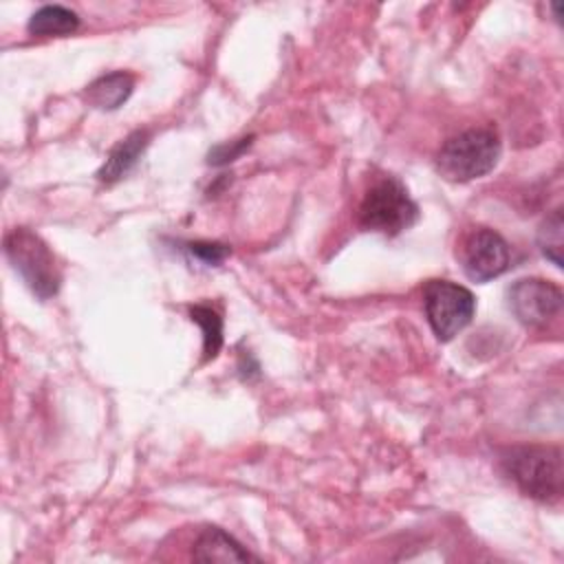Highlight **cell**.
Segmentation results:
<instances>
[{
	"label": "cell",
	"mask_w": 564,
	"mask_h": 564,
	"mask_svg": "<svg viewBox=\"0 0 564 564\" xmlns=\"http://www.w3.org/2000/svg\"><path fill=\"white\" fill-rule=\"evenodd\" d=\"M419 218V207L408 189L392 176L377 181L359 205V223L366 229L397 236L412 227Z\"/></svg>",
	"instance_id": "4"
},
{
	"label": "cell",
	"mask_w": 564,
	"mask_h": 564,
	"mask_svg": "<svg viewBox=\"0 0 564 564\" xmlns=\"http://www.w3.org/2000/svg\"><path fill=\"white\" fill-rule=\"evenodd\" d=\"M189 253L205 264H220L229 256V247L218 242H189Z\"/></svg>",
	"instance_id": "14"
},
{
	"label": "cell",
	"mask_w": 564,
	"mask_h": 564,
	"mask_svg": "<svg viewBox=\"0 0 564 564\" xmlns=\"http://www.w3.org/2000/svg\"><path fill=\"white\" fill-rule=\"evenodd\" d=\"M460 264L469 280L489 282L509 269V245L494 229H474L463 240Z\"/></svg>",
	"instance_id": "7"
},
{
	"label": "cell",
	"mask_w": 564,
	"mask_h": 564,
	"mask_svg": "<svg viewBox=\"0 0 564 564\" xmlns=\"http://www.w3.org/2000/svg\"><path fill=\"white\" fill-rule=\"evenodd\" d=\"M192 557L198 562H249L258 560L253 553H249L238 540H234L229 533H225L218 527H207L198 533Z\"/></svg>",
	"instance_id": "8"
},
{
	"label": "cell",
	"mask_w": 564,
	"mask_h": 564,
	"mask_svg": "<svg viewBox=\"0 0 564 564\" xmlns=\"http://www.w3.org/2000/svg\"><path fill=\"white\" fill-rule=\"evenodd\" d=\"M423 304L427 322L441 341L454 339L476 311L471 291L449 280H430L423 289Z\"/></svg>",
	"instance_id": "5"
},
{
	"label": "cell",
	"mask_w": 564,
	"mask_h": 564,
	"mask_svg": "<svg viewBox=\"0 0 564 564\" xmlns=\"http://www.w3.org/2000/svg\"><path fill=\"white\" fill-rule=\"evenodd\" d=\"M189 317L203 328V361L214 359L223 346V319L214 308L200 304L189 308Z\"/></svg>",
	"instance_id": "12"
},
{
	"label": "cell",
	"mask_w": 564,
	"mask_h": 564,
	"mask_svg": "<svg viewBox=\"0 0 564 564\" xmlns=\"http://www.w3.org/2000/svg\"><path fill=\"white\" fill-rule=\"evenodd\" d=\"M500 159V141L491 130L474 128L452 137L438 152L436 165L447 181L465 183L485 176Z\"/></svg>",
	"instance_id": "2"
},
{
	"label": "cell",
	"mask_w": 564,
	"mask_h": 564,
	"mask_svg": "<svg viewBox=\"0 0 564 564\" xmlns=\"http://www.w3.org/2000/svg\"><path fill=\"white\" fill-rule=\"evenodd\" d=\"M562 289L549 280L524 278L509 289V308L524 326H546L562 311Z\"/></svg>",
	"instance_id": "6"
},
{
	"label": "cell",
	"mask_w": 564,
	"mask_h": 564,
	"mask_svg": "<svg viewBox=\"0 0 564 564\" xmlns=\"http://www.w3.org/2000/svg\"><path fill=\"white\" fill-rule=\"evenodd\" d=\"M507 476L520 487L524 496L540 502H555L564 491V460L562 449L553 445L511 447L502 456Z\"/></svg>",
	"instance_id": "1"
},
{
	"label": "cell",
	"mask_w": 564,
	"mask_h": 564,
	"mask_svg": "<svg viewBox=\"0 0 564 564\" xmlns=\"http://www.w3.org/2000/svg\"><path fill=\"white\" fill-rule=\"evenodd\" d=\"M148 145V132L145 130H134L130 132L117 148H112V152L108 154L106 163L101 165V170L97 172L99 181L104 183H117L119 178H123L141 159L143 150Z\"/></svg>",
	"instance_id": "9"
},
{
	"label": "cell",
	"mask_w": 564,
	"mask_h": 564,
	"mask_svg": "<svg viewBox=\"0 0 564 564\" xmlns=\"http://www.w3.org/2000/svg\"><path fill=\"white\" fill-rule=\"evenodd\" d=\"M251 143V137H245V139H238V141H231V143H225V145H216L212 152H209V163L212 165H223V163H229L234 161L236 156H240Z\"/></svg>",
	"instance_id": "15"
},
{
	"label": "cell",
	"mask_w": 564,
	"mask_h": 564,
	"mask_svg": "<svg viewBox=\"0 0 564 564\" xmlns=\"http://www.w3.org/2000/svg\"><path fill=\"white\" fill-rule=\"evenodd\" d=\"M562 238H564L562 209H553L551 216H546L538 229V247L542 256L551 260L555 267H562V242H564Z\"/></svg>",
	"instance_id": "13"
},
{
	"label": "cell",
	"mask_w": 564,
	"mask_h": 564,
	"mask_svg": "<svg viewBox=\"0 0 564 564\" xmlns=\"http://www.w3.org/2000/svg\"><path fill=\"white\" fill-rule=\"evenodd\" d=\"M4 253L24 284L40 297L48 300L59 289V269L44 240L29 229H13L4 238Z\"/></svg>",
	"instance_id": "3"
},
{
	"label": "cell",
	"mask_w": 564,
	"mask_h": 564,
	"mask_svg": "<svg viewBox=\"0 0 564 564\" xmlns=\"http://www.w3.org/2000/svg\"><path fill=\"white\" fill-rule=\"evenodd\" d=\"M132 88L134 77L130 73H108L88 86L86 99L99 110H117L132 95Z\"/></svg>",
	"instance_id": "10"
},
{
	"label": "cell",
	"mask_w": 564,
	"mask_h": 564,
	"mask_svg": "<svg viewBox=\"0 0 564 564\" xmlns=\"http://www.w3.org/2000/svg\"><path fill=\"white\" fill-rule=\"evenodd\" d=\"M77 26H79L77 13L59 4L42 7L29 20V33L33 35H68Z\"/></svg>",
	"instance_id": "11"
}]
</instances>
